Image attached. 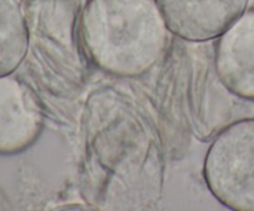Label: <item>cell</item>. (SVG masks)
I'll return each instance as SVG.
<instances>
[{
    "label": "cell",
    "instance_id": "cell-1",
    "mask_svg": "<svg viewBox=\"0 0 254 211\" xmlns=\"http://www.w3.org/2000/svg\"><path fill=\"white\" fill-rule=\"evenodd\" d=\"M79 36L98 69L113 76L138 77L163 57L169 29L156 0H87Z\"/></svg>",
    "mask_w": 254,
    "mask_h": 211
},
{
    "label": "cell",
    "instance_id": "cell-7",
    "mask_svg": "<svg viewBox=\"0 0 254 211\" xmlns=\"http://www.w3.org/2000/svg\"><path fill=\"white\" fill-rule=\"evenodd\" d=\"M29 54V36L17 0H0V76L12 74Z\"/></svg>",
    "mask_w": 254,
    "mask_h": 211
},
{
    "label": "cell",
    "instance_id": "cell-5",
    "mask_svg": "<svg viewBox=\"0 0 254 211\" xmlns=\"http://www.w3.org/2000/svg\"><path fill=\"white\" fill-rule=\"evenodd\" d=\"M44 128V112L35 92L12 74L0 76V155L29 149Z\"/></svg>",
    "mask_w": 254,
    "mask_h": 211
},
{
    "label": "cell",
    "instance_id": "cell-6",
    "mask_svg": "<svg viewBox=\"0 0 254 211\" xmlns=\"http://www.w3.org/2000/svg\"><path fill=\"white\" fill-rule=\"evenodd\" d=\"M215 66L227 91L254 102V9L246 10L221 35Z\"/></svg>",
    "mask_w": 254,
    "mask_h": 211
},
{
    "label": "cell",
    "instance_id": "cell-4",
    "mask_svg": "<svg viewBox=\"0 0 254 211\" xmlns=\"http://www.w3.org/2000/svg\"><path fill=\"white\" fill-rule=\"evenodd\" d=\"M169 31L191 42L220 37L247 10L250 0H156Z\"/></svg>",
    "mask_w": 254,
    "mask_h": 211
},
{
    "label": "cell",
    "instance_id": "cell-2",
    "mask_svg": "<svg viewBox=\"0 0 254 211\" xmlns=\"http://www.w3.org/2000/svg\"><path fill=\"white\" fill-rule=\"evenodd\" d=\"M84 0H20L36 66L60 87L78 86L86 73V52L79 36Z\"/></svg>",
    "mask_w": 254,
    "mask_h": 211
},
{
    "label": "cell",
    "instance_id": "cell-3",
    "mask_svg": "<svg viewBox=\"0 0 254 211\" xmlns=\"http://www.w3.org/2000/svg\"><path fill=\"white\" fill-rule=\"evenodd\" d=\"M203 178L215 199L236 211H254V118L226 127L211 143Z\"/></svg>",
    "mask_w": 254,
    "mask_h": 211
}]
</instances>
